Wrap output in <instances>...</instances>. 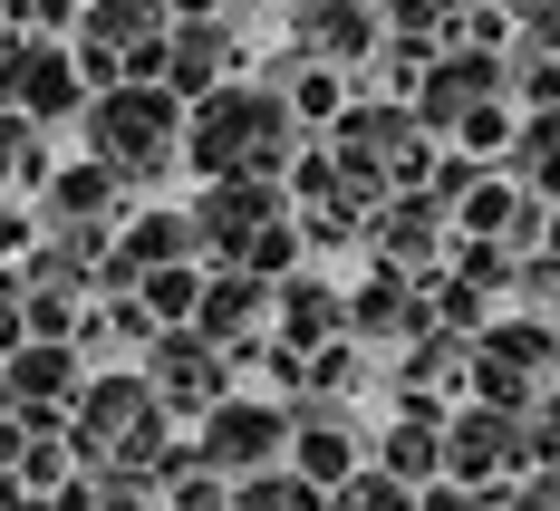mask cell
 Listing matches in <instances>:
<instances>
[{"label": "cell", "mask_w": 560, "mask_h": 511, "mask_svg": "<svg viewBox=\"0 0 560 511\" xmlns=\"http://www.w3.org/2000/svg\"><path fill=\"white\" fill-rule=\"evenodd\" d=\"M512 435L503 425H464V444H454V454H464V473H493V454H503Z\"/></svg>", "instance_id": "19"}, {"label": "cell", "mask_w": 560, "mask_h": 511, "mask_svg": "<svg viewBox=\"0 0 560 511\" xmlns=\"http://www.w3.org/2000/svg\"><path fill=\"white\" fill-rule=\"evenodd\" d=\"M88 0H10V20H30V29H58V20H78Z\"/></svg>", "instance_id": "20"}, {"label": "cell", "mask_w": 560, "mask_h": 511, "mask_svg": "<svg viewBox=\"0 0 560 511\" xmlns=\"http://www.w3.org/2000/svg\"><path fill=\"white\" fill-rule=\"evenodd\" d=\"M194 231H203L213 251H252V231H280V213H271V183H261V174H223V183L203 193Z\"/></svg>", "instance_id": "4"}, {"label": "cell", "mask_w": 560, "mask_h": 511, "mask_svg": "<svg viewBox=\"0 0 560 511\" xmlns=\"http://www.w3.org/2000/svg\"><path fill=\"white\" fill-rule=\"evenodd\" d=\"M338 155H348V174L358 165H406V155H416V116H396V107L348 116V126H338Z\"/></svg>", "instance_id": "8"}, {"label": "cell", "mask_w": 560, "mask_h": 511, "mask_svg": "<svg viewBox=\"0 0 560 511\" xmlns=\"http://www.w3.org/2000/svg\"><path fill=\"white\" fill-rule=\"evenodd\" d=\"M280 135H290V107H280V87H242V78H223V87H203V107L184 116V155L213 174H271L280 165Z\"/></svg>", "instance_id": "1"}, {"label": "cell", "mask_w": 560, "mask_h": 511, "mask_svg": "<svg viewBox=\"0 0 560 511\" xmlns=\"http://www.w3.org/2000/svg\"><path fill=\"white\" fill-rule=\"evenodd\" d=\"M10 377H20V396H68V377H78V357H58V347H30V357H20Z\"/></svg>", "instance_id": "12"}, {"label": "cell", "mask_w": 560, "mask_h": 511, "mask_svg": "<svg viewBox=\"0 0 560 511\" xmlns=\"http://www.w3.org/2000/svg\"><path fill=\"white\" fill-rule=\"evenodd\" d=\"M223 68H232V29H223V20H174V29H165L155 78H165L174 97H203V87H223Z\"/></svg>", "instance_id": "5"}, {"label": "cell", "mask_w": 560, "mask_h": 511, "mask_svg": "<svg viewBox=\"0 0 560 511\" xmlns=\"http://www.w3.org/2000/svg\"><path fill=\"white\" fill-rule=\"evenodd\" d=\"M252 299H261L252 281H223L213 299H203V329H242V319H252Z\"/></svg>", "instance_id": "17"}, {"label": "cell", "mask_w": 560, "mask_h": 511, "mask_svg": "<svg viewBox=\"0 0 560 511\" xmlns=\"http://www.w3.org/2000/svg\"><path fill=\"white\" fill-rule=\"evenodd\" d=\"M271 444H280V415H271V405H213V415H203V454L223 463V473H252Z\"/></svg>", "instance_id": "7"}, {"label": "cell", "mask_w": 560, "mask_h": 511, "mask_svg": "<svg viewBox=\"0 0 560 511\" xmlns=\"http://www.w3.org/2000/svg\"><path fill=\"white\" fill-rule=\"evenodd\" d=\"M290 29H300V49H319V58H358L377 39V10L368 0H290Z\"/></svg>", "instance_id": "6"}, {"label": "cell", "mask_w": 560, "mask_h": 511, "mask_svg": "<svg viewBox=\"0 0 560 511\" xmlns=\"http://www.w3.org/2000/svg\"><path fill=\"white\" fill-rule=\"evenodd\" d=\"M329 309H338L329 289H310V281L290 289V329H300V338H329Z\"/></svg>", "instance_id": "18"}, {"label": "cell", "mask_w": 560, "mask_h": 511, "mask_svg": "<svg viewBox=\"0 0 560 511\" xmlns=\"http://www.w3.org/2000/svg\"><path fill=\"white\" fill-rule=\"evenodd\" d=\"M155 377H165V396H174V405H194V396L213 405V396H223V387H213V377H223V367H213V347H203V357L165 347V357H155Z\"/></svg>", "instance_id": "10"}, {"label": "cell", "mask_w": 560, "mask_h": 511, "mask_svg": "<svg viewBox=\"0 0 560 511\" xmlns=\"http://www.w3.org/2000/svg\"><path fill=\"white\" fill-rule=\"evenodd\" d=\"M522 174H532L541 193H560V107L532 116V135H522Z\"/></svg>", "instance_id": "11"}, {"label": "cell", "mask_w": 560, "mask_h": 511, "mask_svg": "<svg viewBox=\"0 0 560 511\" xmlns=\"http://www.w3.org/2000/svg\"><path fill=\"white\" fill-rule=\"evenodd\" d=\"M0 107H20L30 126H39V116H68V107H78V49L0 39Z\"/></svg>", "instance_id": "3"}, {"label": "cell", "mask_w": 560, "mask_h": 511, "mask_svg": "<svg viewBox=\"0 0 560 511\" xmlns=\"http://www.w3.org/2000/svg\"><path fill=\"white\" fill-rule=\"evenodd\" d=\"M242 511H300V492H290V483H261V492H252Z\"/></svg>", "instance_id": "21"}, {"label": "cell", "mask_w": 560, "mask_h": 511, "mask_svg": "<svg viewBox=\"0 0 560 511\" xmlns=\"http://www.w3.org/2000/svg\"><path fill=\"white\" fill-rule=\"evenodd\" d=\"M174 20H223V0H165Z\"/></svg>", "instance_id": "22"}, {"label": "cell", "mask_w": 560, "mask_h": 511, "mask_svg": "<svg viewBox=\"0 0 560 511\" xmlns=\"http://www.w3.org/2000/svg\"><path fill=\"white\" fill-rule=\"evenodd\" d=\"M107 183H116L107 165H78V174H58V213H97V203H107Z\"/></svg>", "instance_id": "14"}, {"label": "cell", "mask_w": 560, "mask_h": 511, "mask_svg": "<svg viewBox=\"0 0 560 511\" xmlns=\"http://www.w3.org/2000/svg\"><path fill=\"white\" fill-rule=\"evenodd\" d=\"M503 20L522 29V39H541V49H560V0H503Z\"/></svg>", "instance_id": "15"}, {"label": "cell", "mask_w": 560, "mask_h": 511, "mask_svg": "<svg viewBox=\"0 0 560 511\" xmlns=\"http://www.w3.org/2000/svg\"><path fill=\"white\" fill-rule=\"evenodd\" d=\"M184 231H194V223H174V213H145V223H136V241H126V271H136V261H165V251H184Z\"/></svg>", "instance_id": "13"}, {"label": "cell", "mask_w": 560, "mask_h": 511, "mask_svg": "<svg viewBox=\"0 0 560 511\" xmlns=\"http://www.w3.org/2000/svg\"><path fill=\"white\" fill-rule=\"evenodd\" d=\"M88 145H97V165H107V174L165 165L174 145H184L174 87H165V78H116V87H97V97H88Z\"/></svg>", "instance_id": "2"}, {"label": "cell", "mask_w": 560, "mask_h": 511, "mask_svg": "<svg viewBox=\"0 0 560 511\" xmlns=\"http://www.w3.org/2000/svg\"><path fill=\"white\" fill-rule=\"evenodd\" d=\"M493 78H503L493 58H445V68H435V87H425L416 107H425V116H454V107H474V97H493Z\"/></svg>", "instance_id": "9"}, {"label": "cell", "mask_w": 560, "mask_h": 511, "mask_svg": "<svg viewBox=\"0 0 560 511\" xmlns=\"http://www.w3.org/2000/svg\"><path fill=\"white\" fill-rule=\"evenodd\" d=\"M0 10H10V0H0Z\"/></svg>", "instance_id": "23"}, {"label": "cell", "mask_w": 560, "mask_h": 511, "mask_svg": "<svg viewBox=\"0 0 560 511\" xmlns=\"http://www.w3.org/2000/svg\"><path fill=\"white\" fill-rule=\"evenodd\" d=\"M10 165L39 174V145H30V116H20V107H0V174H10Z\"/></svg>", "instance_id": "16"}]
</instances>
